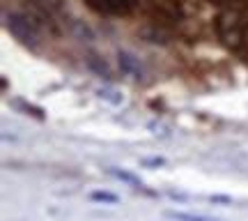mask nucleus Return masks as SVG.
I'll use <instances>...</instances> for the list:
<instances>
[{
	"label": "nucleus",
	"mask_w": 248,
	"mask_h": 221,
	"mask_svg": "<svg viewBox=\"0 0 248 221\" xmlns=\"http://www.w3.org/2000/svg\"><path fill=\"white\" fill-rule=\"evenodd\" d=\"M168 219H175V221H218V219H209V217H202V214H188V212H166Z\"/></svg>",
	"instance_id": "obj_9"
},
{
	"label": "nucleus",
	"mask_w": 248,
	"mask_h": 221,
	"mask_svg": "<svg viewBox=\"0 0 248 221\" xmlns=\"http://www.w3.org/2000/svg\"><path fill=\"white\" fill-rule=\"evenodd\" d=\"M90 201H94V203H110V205H115L120 198H117L115 194H110V191H92V194H90Z\"/></svg>",
	"instance_id": "obj_10"
},
{
	"label": "nucleus",
	"mask_w": 248,
	"mask_h": 221,
	"mask_svg": "<svg viewBox=\"0 0 248 221\" xmlns=\"http://www.w3.org/2000/svg\"><path fill=\"white\" fill-rule=\"evenodd\" d=\"M99 97L106 99V102H110V104H122V95H120L117 90H113V88H101L99 90Z\"/></svg>",
	"instance_id": "obj_11"
},
{
	"label": "nucleus",
	"mask_w": 248,
	"mask_h": 221,
	"mask_svg": "<svg viewBox=\"0 0 248 221\" xmlns=\"http://www.w3.org/2000/svg\"><path fill=\"white\" fill-rule=\"evenodd\" d=\"M85 5L104 17H129L136 12V0H85Z\"/></svg>",
	"instance_id": "obj_4"
},
{
	"label": "nucleus",
	"mask_w": 248,
	"mask_h": 221,
	"mask_svg": "<svg viewBox=\"0 0 248 221\" xmlns=\"http://www.w3.org/2000/svg\"><path fill=\"white\" fill-rule=\"evenodd\" d=\"M26 17L35 23L39 30H46L51 35H60V28L55 21L53 9L48 7V2H39V0H30L26 7Z\"/></svg>",
	"instance_id": "obj_3"
},
{
	"label": "nucleus",
	"mask_w": 248,
	"mask_h": 221,
	"mask_svg": "<svg viewBox=\"0 0 248 221\" xmlns=\"http://www.w3.org/2000/svg\"><path fill=\"white\" fill-rule=\"evenodd\" d=\"M117 62H120V69H122L126 76L142 79V65L133 53H129V51H117Z\"/></svg>",
	"instance_id": "obj_6"
},
{
	"label": "nucleus",
	"mask_w": 248,
	"mask_h": 221,
	"mask_svg": "<svg viewBox=\"0 0 248 221\" xmlns=\"http://www.w3.org/2000/svg\"><path fill=\"white\" fill-rule=\"evenodd\" d=\"M85 65H88V69L94 71L97 76H101V79H110V69H108L106 60H104V58H99L97 53L85 55Z\"/></svg>",
	"instance_id": "obj_7"
},
{
	"label": "nucleus",
	"mask_w": 248,
	"mask_h": 221,
	"mask_svg": "<svg viewBox=\"0 0 248 221\" xmlns=\"http://www.w3.org/2000/svg\"><path fill=\"white\" fill-rule=\"evenodd\" d=\"M108 175L117 177V180H122V182H129V185H133V187H142V185H140V177H136L133 173H129V170H120V168H108Z\"/></svg>",
	"instance_id": "obj_8"
},
{
	"label": "nucleus",
	"mask_w": 248,
	"mask_h": 221,
	"mask_svg": "<svg viewBox=\"0 0 248 221\" xmlns=\"http://www.w3.org/2000/svg\"><path fill=\"white\" fill-rule=\"evenodd\" d=\"M212 2H223V0H212Z\"/></svg>",
	"instance_id": "obj_15"
},
{
	"label": "nucleus",
	"mask_w": 248,
	"mask_h": 221,
	"mask_svg": "<svg viewBox=\"0 0 248 221\" xmlns=\"http://www.w3.org/2000/svg\"><path fill=\"white\" fill-rule=\"evenodd\" d=\"M150 12L152 17L161 18L163 23H177L182 18L179 0H150Z\"/></svg>",
	"instance_id": "obj_5"
},
{
	"label": "nucleus",
	"mask_w": 248,
	"mask_h": 221,
	"mask_svg": "<svg viewBox=\"0 0 248 221\" xmlns=\"http://www.w3.org/2000/svg\"><path fill=\"white\" fill-rule=\"evenodd\" d=\"M142 164H145V166H163V164H166V159L154 157V159H142Z\"/></svg>",
	"instance_id": "obj_13"
},
{
	"label": "nucleus",
	"mask_w": 248,
	"mask_h": 221,
	"mask_svg": "<svg viewBox=\"0 0 248 221\" xmlns=\"http://www.w3.org/2000/svg\"><path fill=\"white\" fill-rule=\"evenodd\" d=\"M209 201H212V203H230V198H228V196H212Z\"/></svg>",
	"instance_id": "obj_14"
},
{
	"label": "nucleus",
	"mask_w": 248,
	"mask_h": 221,
	"mask_svg": "<svg viewBox=\"0 0 248 221\" xmlns=\"http://www.w3.org/2000/svg\"><path fill=\"white\" fill-rule=\"evenodd\" d=\"M14 106L21 108V111H26L28 115H35V118H44V113H42V108H37V106H30V104H26V102H14Z\"/></svg>",
	"instance_id": "obj_12"
},
{
	"label": "nucleus",
	"mask_w": 248,
	"mask_h": 221,
	"mask_svg": "<svg viewBox=\"0 0 248 221\" xmlns=\"http://www.w3.org/2000/svg\"><path fill=\"white\" fill-rule=\"evenodd\" d=\"M216 33L218 39L230 51L246 53L248 51V18H244L237 12H221L216 18Z\"/></svg>",
	"instance_id": "obj_1"
},
{
	"label": "nucleus",
	"mask_w": 248,
	"mask_h": 221,
	"mask_svg": "<svg viewBox=\"0 0 248 221\" xmlns=\"http://www.w3.org/2000/svg\"><path fill=\"white\" fill-rule=\"evenodd\" d=\"M5 26H7V30L16 37L21 44L37 49V44H39V28L26 14H21V12H7L5 14Z\"/></svg>",
	"instance_id": "obj_2"
}]
</instances>
